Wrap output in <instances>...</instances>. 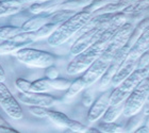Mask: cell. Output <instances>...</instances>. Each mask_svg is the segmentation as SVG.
Wrapping results in <instances>:
<instances>
[{"label":"cell","instance_id":"6da1fadb","mask_svg":"<svg viewBox=\"0 0 149 133\" xmlns=\"http://www.w3.org/2000/svg\"><path fill=\"white\" fill-rule=\"evenodd\" d=\"M93 17V13L88 11H81L76 13L72 17L66 19L51 35L48 37V44L51 47H58L68 40L72 35L80 31V29Z\"/></svg>","mask_w":149,"mask_h":133},{"label":"cell","instance_id":"7a4b0ae2","mask_svg":"<svg viewBox=\"0 0 149 133\" xmlns=\"http://www.w3.org/2000/svg\"><path fill=\"white\" fill-rule=\"evenodd\" d=\"M149 74V67H136L125 80H123L115 90L112 91L110 104H118L121 103L127 97L131 94V92L139 85L144 78H146Z\"/></svg>","mask_w":149,"mask_h":133},{"label":"cell","instance_id":"3957f363","mask_svg":"<svg viewBox=\"0 0 149 133\" xmlns=\"http://www.w3.org/2000/svg\"><path fill=\"white\" fill-rule=\"evenodd\" d=\"M149 92V78L147 76L141 81L139 85L134 88L131 94L127 97L124 104V114L126 116H132L142 110L145 102L147 101V96Z\"/></svg>","mask_w":149,"mask_h":133},{"label":"cell","instance_id":"277c9868","mask_svg":"<svg viewBox=\"0 0 149 133\" xmlns=\"http://www.w3.org/2000/svg\"><path fill=\"white\" fill-rule=\"evenodd\" d=\"M15 56L19 62L32 67L46 68L54 63V56L51 53L43 50L22 48L15 52Z\"/></svg>","mask_w":149,"mask_h":133},{"label":"cell","instance_id":"5b68a950","mask_svg":"<svg viewBox=\"0 0 149 133\" xmlns=\"http://www.w3.org/2000/svg\"><path fill=\"white\" fill-rule=\"evenodd\" d=\"M114 54H112V53L108 52L107 50H104L102 54L84 71L82 78L85 81L86 86L92 85L102 77V75L106 72V70L111 64L112 60L114 59Z\"/></svg>","mask_w":149,"mask_h":133},{"label":"cell","instance_id":"8992f818","mask_svg":"<svg viewBox=\"0 0 149 133\" xmlns=\"http://www.w3.org/2000/svg\"><path fill=\"white\" fill-rule=\"evenodd\" d=\"M0 105L3 109V111L13 119L19 120L24 118L22 109L20 108L18 101L12 95L4 82H0Z\"/></svg>","mask_w":149,"mask_h":133},{"label":"cell","instance_id":"52a82bcc","mask_svg":"<svg viewBox=\"0 0 149 133\" xmlns=\"http://www.w3.org/2000/svg\"><path fill=\"white\" fill-rule=\"evenodd\" d=\"M17 98L22 103L26 105H40V107H45V108H50L56 104L58 100L53 96L47 95L44 93H24L19 92L17 94Z\"/></svg>","mask_w":149,"mask_h":133},{"label":"cell","instance_id":"ba28073f","mask_svg":"<svg viewBox=\"0 0 149 133\" xmlns=\"http://www.w3.org/2000/svg\"><path fill=\"white\" fill-rule=\"evenodd\" d=\"M112 91L107 90L104 91L98 98H97L94 103H92L91 109L87 114V121L88 123H94L100 117H102V115L106 113L110 105V98H111Z\"/></svg>","mask_w":149,"mask_h":133},{"label":"cell","instance_id":"9c48e42d","mask_svg":"<svg viewBox=\"0 0 149 133\" xmlns=\"http://www.w3.org/2000/svg\"><path fill=\"white\" fill-rule=\"evenodd\" d=\"M147 51H149V26L134 42V44L130 48L127 58L139 60Z\"/></svg>","mask_w":149,"mask_h":133},{"label":"cell","instance_id":"30bf717a","mask_svg":"<svg viewBox=\"0 0 149 133\" xmlns=\"http://www.w3.org/2000/svg\"><path fill=\"white\" fill-rule=\"evenodd\" d=\"M137 63H139V60L126 58V59L124 60V62L120 64V66L118 67L117 71L115 72L114 77L112 79V81H111L112 86L113 87L117 86L121 81L125 80V79L137 67Z\"/></svg>","mask_w":149,"mask_h":133},{"label":"cell","instance_id":"8fae6325","mask_svg":"<svg viewBox=\"0 0 149 133\" xmlns=\"http://www.w3.org/2000/svg\"><path fill=\"white\" fill-rule=\"evenodd\" d=\"M62 0H45V1H36L32 2L29 6V11L35 15L40 13H53L59 10L60 6L62 4Z\"/></svg>","mask_w":149,"mask_h":133},{"label":"cell","instance_id":"7c38bea8","mask_svg":"<svg viewBox=\"0 0 149 133\" xmlns=\"http://www.w3.org/2000/svg\"><path fill=\"white\" fill-rule=\"evenodd\" d=\"M52 13H40L32 15L27 22L22 26L24 31H36L40 28H42L44 25L49 22V19L51 17Z\"/></svg>","mask_w":149,"mask_h":133},{"label":"cell","instance_id":"4fadbf2b","mask_svg":"<svg viewBox=\"0 0 149 133\" xmlns=\"http://www.w3.org/2000/svg\"><path fill=\"white\" fill-rule=\"evenodd\" d=\"M24 9L20 0H6L0 1V17L14 15Z\"/></svg>","mask_w":149,"mask_h":133},{"label":"cell","instance_id":"5bb4252c","mask_svg":"<svg viewBox=\"0 0 149 133\" xmlns=\"http://www.w3.org/2000/svg\"><path fill=\"white\" fill-rule=\"evenodd\" d=\"M29 43L22 42V40L11 38V40H4L0 44V54H9V53L16 52L22 48L28 46Z\"/></svg>","mask_w":149,"mask_h":133},{"label":"cell","instance_id":"9a60e30c","mask_svg":"<svg viewBox=\"0 0 149 133\" xmlns=\"http://www.w3.org/2000/svg\"><path fill=\"white\" fill-rule=\"evenodd\" d=\"M124 111V104L118 103V104H110L106 113L102 115V120L106 123H113L118 118V116Z\"/></svg>","mask_w":149,"mask_h":133},{"label":"cell","instance_id":"2e32d148","mask_svg":"<svg viewBox=\"0 0 149 133\" xmlns=\"http://www.w3.org/2000/svg\"><path fill=\"white\" fill-rule=\"evenodd\" d=\"M47 117H49L50 119H51V120H52L56 126H59V127L68 128L70 118H69L66 114L62 113V112L52 111V110H49V109H48V112H47Z\"/></svg>","mask_w":149,"mask_h":133},{"label":"cell","instance_id":"e0dca14e","mask_svg":"<svg viewBox=\"0 0 149 133\" xmlns=\"http://www.w3.org/2000/svg\"><path fill=\"white\" fill-rule=\"evenodd\" d=\"M86 86L85 81L83 80V78H78L74 81H72V84L69 85V87L67 88L65 97L66 98H74V96H77L78 94L80 93L81 91H83Z\"/></svg>","mask_w":149,"mask_h":133},{"label":"cell","instance_id":"ac0fdd59","mask_svg":"<svg viewBox=\"0 0 149 133\" xmlns=\"http://www.w3.org/2000/svg\"><path fill=\"white\" fill-rule=\"evenodd\" d=\"M22 32H24L22 26H2L0 27V38L3 40H11Z\"/></svg>","mask_w":149,"mask_h":133},{"label":"cell","instance_id":"d6986e66","mask_svg":"<svg viewBox=\"0 0 149 133\" xmlns=\"http://www.w3.org/2000/svg\"><path fill=\"white\" fill-rule=\"evenodd\" d=\"M51 90H66L72 84V81L64 78H56V79H48Z\"/></svg>","mask_w":149,"mask_h":133},{"label":"cell","instance_id":"ffe728a7","mask_svg":"<svg viewBox=\"0 0 149 133\" xmlns=\"http://www.w3.org/2000/svg\"><path fill=\"white\" fill-rule=\"evenodd\" d=\"M90 1L91 0H66V1H63L59 9L76 10V9H78V8L86 6Z\"/></svg>","mask_w":149,"mask_h":133},{"label":"cell","instance_id":"44dd1931","mask_svg":"<svg viewBox=\"0 0 149 133\" xmlns=\"http://www.w3.org/2000/svg\"><path fill=\"white\" fill-rule=\"evenodd\" d=\"M98 129L100 132H121L123 128L119 125H116L114 123H100L98 125Z\"/></svg>","mask_w":149,"mask_h":133},{"label":"cell","instance_id":"7402d4cb","mask_svg":"<svg viewBox=\"0 0 149 133\" xmlns=\"http://www.w3.org/2000/svg\"><path fill=\"white\" fill-rule=\"evenodd\" d=\"M146 115L144 114H140L137 115V113L135 115H132L131 116V119L130 121H129V124H128V126L126 127V130L128 131H132V130H136L137 129V126H140L141 123H143V118L145 117Z\"/></svg>","mask_w":149,"mask_h":133},{"label":"cell","instance_id":"603a6c76","mask_svg":"<svg viewBox=\"0 0 149 133\" xmlns=\"http://www.w3.org/2000/svg\"><path fill=\"white\" fill-rule=\"evenodd\" d=\"M28 110L32 115H34V116H36V117H40V118L47 117L48 108L40 107V105H29Z\"/></svg>","mask_w":149,"mask_h":133},{"label":"cell","instance_id":"cb8c5ba5","mask_svg":"<svg viewBox=\"0 0 149 133\" xmlns=\"http://www.w3.org/2000/svg\"><path fill=\"white\" fill-rule=\"evenodd\" d=\"M68 129L76 131V132H85V130H87L84 125H82L81 123H79L77 120H74V119H70V121H69Z\"/></svg>","mask_w":149,"mask_h":133},{"label":"cell","instance_id":"d4e9b609","mask_svg":"<svg viewBox=\"0 0 149 133\" xmlns=\"http://www.w3.org/2000/svg\"><path fill=\"white\" fill-rule=\"evenodd\" d=\"M45 77L47 79H56L59 77V69L53 65H50L45 68Z\"/></svg>","mask_w":149,"mask_h":133},{"label":"cell","instance_id":"484cf974","mask_svg":"<svg viewBox=\"0 0 149 133\" xmlns=\"http://www.w3.org/2000/svg\"><path fill=\"white\" fill-rule=\"evenodd\" d=\"M94 97H93V93L91 91L86 90L83 94V98H82V102L85 107H91V104L93 103Z\"/></svg>","mask_w":149,"mask_h":133},{"label":"cell","instance_id":"4316f807","mask_svg":"<svg viewBox=\"0 0 149 133\" xmlns=\"http://www.w3.org/2000/svg\"><path fill=\"white\" fill-rule=\"evenodd\" d=\"M0 133H18V131L10 127H6V125H0Z\"/></svg>","mask_w":149,"mask_h":133},{"label":"cell","instance_id":"83f0119b","mask_svg":"<svg viewBox=\"0 0 149 133\" xmlns=\"http://www.w3.org/2000/svg\"><path fill=\"white\" fill-rule=\"evenodd\" d=\"M6 80V75L4 72V70H3L1 64H0V82H4Z\"/></svg>","mask_w":149,"mask_h":133},{"label":"cell","instance_id":"f1b7e54d","mask_svg":"<svg viewBox=\"0 0 149 133\" xmlns=\"http://www.w3.org/2000/svg\"><path fill=\"white\" fill-rule=\"evenodd\" d=\"M145 127H146L147 131L149 132V114L147 115V118H146V120H145Z\"/></svg>","mask_w":149,"mask_h":133},{"label":"cell","instance_id":"f546056e","mask_svg":"<svg viewBox=\"0 0 149 133\" xmlns=\"http://www.w3.org/2000/svg\"><path fill=\"white\" fill-rule=\"evenodd\" d=\"M0 125H6V120L0 116Z\"/></svg>","mask_w":149,"mask_h":133},{"label":"cell","instance_id":"4dcf8cb0","mask_svg":"<svg viewBox=\"0 0 149 133\" xmlns=\"http://www.w3.org/2000/svg\"><path fill=\"white\" fill-rule=\"evenodd\" d=\"M147 102L149 103V92H148V96H147Z\"/></svg>","mask_w":149,"mask_h":133}]
</instances>
